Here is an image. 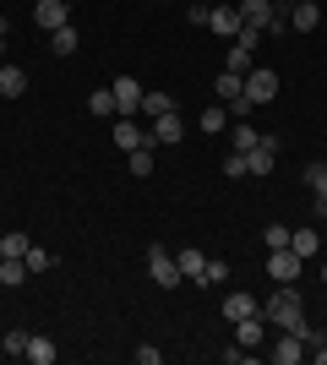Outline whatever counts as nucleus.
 Segmentation results:
<instances>
[{
    "mask_svg": "<svg viewBox=\"0 0 327 365\" xmlns=\"http://www.w3.org/2000/svg\"><path fill=\"white\" fill-rule=\"evenodd\" d=\"M224 278H229V262H213V257H207V267H202L197 284H224Z\"/></svg>",
    "mask_w": 327,
    "mask_h": 365,
    "instance_id": "33",
    "label": "nucleus"
},
{
    "mask_svg": "<svg viewBox=\"0 0 327 365\" xmlns=\"http://www.w3.org/2000/svg\"><path fill=\"white\" fill-rule=\"evenodd\" d=\"M170 109H175L170 93H164V88H147V93H142V109H137V115H153V120H158V115H170Z\"/></svg>",
    "mask_w": 327,
    "mask_h": 365,
    "instance_id": "17",
    "label": "nucleus"
},
{
    "mask_svg": "<svg viewBox=\"0 0 327 365\" xmlns=\"http://www.w3.org/2000/svg\"><path fill=\"white\" fill-rule=\"evenodd\" d=\"M267 360H273V365H300V360H306V349H300V333H284L279 344L267 349Z\"/></svg>",
    "mask_w": 327,
    "mask_h": 365,
    "instance_id": "13",
    "label": "nucleus"
},
{
    "mask_svg": "<svg viewBox=\"0 0 327 365\" xmlns=\"http://www.w3.org/2000/svg\"><path fill=\"white\" fill-rule=\"evenodd\" d=\"M88 115H98V120H109V115H115V93H109V88L88 93Z\"/></svg>",
    "mask_w": 327,
    "mask_h": 365,
    "instance_id": "25",
    "label": "nucleus"
},
{
    "mask_svg": "<svg viewBox=\"0 0 327 365\" xmlns=\"http://www.w3.org/2000/svg\"><path fill=\"white\" fill-rule=\"evenodd\" d=\"M289 28H295V33H316V28H322L316 0H289Z\"/></svg>",
    "mask_w": 327,
    "mask_h": 365,
    "instance_id": "10",
    "label": "nucleus"
},
{
    "mask_svg": "<svg viewBox=\"0 0 327 365\" xmlns=\"http://www.w3.org/2000/svg\"><path fill=\"white\" fill-rule=\"evenodd\" d=\"M224 175H229V180H246L251 169H246V153H229V158H224Z\"/></svg>",
    "mask_w": 327,
    "mask_h": 365,
    "instance_id": "34",
    "label": "nucleus"
},
{
    "mask_svg": "<svg viewBox=\"0 0 327 365\" xmlns=\"http://www.w3.org/2000/svg\"><path fill=\"white\" fill-rule=\"evenodd\" d=\"M256 311H262V305L251 300V294H240V289H234V294H224V317H229V322H240V317H256Z\"/></svg>",
    "mask_w": 327,
    "mask_h": 365,
    "instance_id": "18",
    "label": "nucleus"
},
{
    "mask_svg": "<svg viewBox=\"0 0 327 365\" xmlns=\"http://www.w3.org/2000/svg\"><path fill=\"white\" fill-rule=\"evenodd\" d=\"M234 344H246V349H262V311H256V317H240V322H234Z\"/></svg>",
    "mask_w": 327,
    "mask_h": 365,
    "instance_id": "14",
    "label": "nucleus"
},
{
    "mask_svg": "<svg viewBox=\"0 0 327 365\" xmlns=\"http://www.w3.org/2000/svg\"><path fill=\"white\" fill-rule=\"evenodd\" d=\"M33 22H38L44 33H55V28L71 22V6H66V0H38V6H33Z\"/></svg>",
    "mask_w": 327,
    "mask_h": 365,
    "instance_id": "9",
    "label": "nucleus"
},
{
    "mask_svg": "<svg viewBox=\"0 0 327 365\" xmlns=\"http://www.w3.org/2000/svg\"><path fill=\"white\" fill-rule=\"evenodd\" d=\"M300 267H306V257H295L289 245L267 251V273H273V284H300Z\"/></svg>",
    "mask_w": 327,
    "mask_h": 365,
    "instance_id": "3",
    "label": "nucleus"
},
{
    "mask_svg": "<svg viewBox=\"0 0 327 365\" xmlns=\"http://www.w3.org/2000/svg\"><path fill=\"white\" fill-rule=\"evenodd\" d=\"M229 142H234V153H251L256 142H262V131H256V125H234V131H229Z\"/></svg>",
    "mask_w": 327,
    "mask_h": 365,
    "instance_id": "27",
    "label": "nucleus"
},
{
    "mask_svg": "<svg viewBox=\"0 0 327 365\" xmlns=\"http://www.w3.org/2000/svg\"><path fill=\"white\" fill-rule=\"evenodd\" d=\"M322 284H327V267H322Z\"/></svg>",
    "mask_w": 327,
    "mask_h": 365,
    "instance_id": "39",
    "label": "nucleus"
},
{
    "mask_svg": "<svg viewBox=\"0 0 327 365\" xmlns=\"http://www.w3.org/2000/svg\"><path fill=\"white\" fill-rule=\"evenodd\" d=\"M273 164H279V137L262 131V142L246 153V169H251V175H273Z\"/></svg>",
    "mask_w": 327,
    "mask_h": 365,
    "instance_id": "8",
    "label": "nucleus"
},
{
    "mask_svg": "<svg viewBox=\"0 0 327 365\" xmlns=\"http://www.w3.org/2000/svg\"><path fill=\"white\" fill-rule=\"evenodd\" d=\"M115 148L120 153L147 148V125H137V115H115Z\"/></svg>",
    "mask_w": 327,
    "mask_h": 365,
    "instance_id": "7",
    "label": "nucleus"
},
{
    "mask_svg": "<svg viewBox=\"0 0 327 365\" xmlns=\"http://www.w3.org/2000/svg\"><path fill=\"white\" fill-rule=\"evenodd\" d=\"M207 28H213L218 38H234V33L246 28V22H240V6H213V16H207Z\"/></svg>",
    "mask_w": 327,
    "mask_h": 365,
    "instance_id": "12",
    "label": "nucleus"
},
{
    "mask_svg": "<svg viewBox=\"0 0 327 365\" xmlns=\"http://www.w3.org/2000/svg\"><path fill=\"white\" fill-rule=\"evenodd\" d=\"M262 317L279 327V333H306V300H300L295 284H279L273 289V300L262 305Z\"/></svg>",
    "mask_w": 327,
    "mask_h": 365,
    "instance_id": "1",
    "label": "nucleus"
},
{
    "mask_svg": "<svg viewBox=\"0 0 327 365\" xmlns=\"http://www.w3.org/2000/svg\"><path fill=\"white\" fill-rule=\"evenodd\" d=\"M300 180L311 185V191H327V164H322V158H316V164H306V169H300Z\"/></svg>",
    "mask_w": 327,
    "mask_h": 365,
    "instance_id": "29",
    "label": "nucleus"
},
{
    "mask_svg": "<svg viewBox=\"0 0 327 365\" xmlns=\"http://www.w3.org/2000/svg\"><path fill=\"white\" fill-rule=\"evenodd\" d=\"M158 360H164V354H158L153 344H137V365H158Z\"/></svg>",
    "mask_w": 327,
    "mask_h": 365,
    "instance_id": "35",
    "label": "nucleus"
},
{
    "mask_svg": "<svg viewBox=\"0 0 327 365\" xmlns=\"http://www.w3.org/2000/svg\"><path fill=\"white\" fill-rule=\"evenodd\" d=\"M28 344H33V333H22V327H11V333L0 338V349L11 354V360H28Z\"/></svg>",
    "mask_w": 327,
    "mask_h": 365,
    "instance_id": "22",
    "label": "nucleus"
},
{
    "mask_svg": "<svg viewBox=\"0 0 327 365\" xmlns=\"http://www.w3.org/2000/svg\"><path fill=\"white\" fill-rule=\"evenodd\" d=\"M289 251H295V257H316V251H322V229H316V224L289 229Z\"/></svg>",
    "mask_w": 327,
    "mask_h": 365,
    "instance_id": "11",
    "label": "nucleus"
},
{
    "mask_svg": "<svg viewBox=\"0 0 327 365\" xmlns=\"http://www.w3.org/2000/svg\"><path fill=\"white\" fill-rule=\"evenodd\" d=\"M256 38H262V28H240L234 33V44H246V49H256Z\"/></svg>",
    "mask_w": 327,
    "mask_h": 365,
    "instance_id": "37",
    "label": "nucleus"
},
{
    "mask_svg": "<svg viewBox=\"0 0 327 365\" xmlns=\"http://www.w3.org/2000/svg\"><path fill=\"white\" fill-rule=\"evenodd\" d=\"M28 235H6V240H0V257H28Z\"/></svg>",
    "mask_w": 327,
    "mask_h": 365,
    "instance_id": "32",
    "label": "nucleus"
},
{
    "mask_svg": "<svg viewBox=\"0 0 327 365\" xmlns=\"http://www.w3.org/2000/svg\"><path fill=\"white\" fill-rule=\"evenodd\" d=\"M109 93H115V115H137L147 88H142L137 76H115V82H109Z\"/></svg>",
    "mask_w": 327,
    "mask_h": 365,
    "instance_id": "5",
    "label": "nucleus"
},
{
    "mask_svg": "<svg viewBox=\"0 0 327 365\" xmlns=\"http://www.w3.org/2000/svg\"><path fill=\"white\" fill-rule=\"evenodd\" d=\"M147 278H153L158 289H175V284H186V278H180V262H175L164 245H153V251H147Z\"/></svg>",
    "mask_w": 327,
    "mask_h": 365,
    "instance_id": "2",
    "label": "nucleus"
},
{
    "mask_svg": "<svg viewBox=\"0 0 327 365\" xmlns=\"http://www.w3.org/2000/svg\"><path fill=\"white\" fill-rule=\"evenodd\" d=\"M22 278H28V262L22 257H0V284H6V289H22Z\"/></svg>",
    "mask_w": 327,
    "mask_h": 365,
    "instance_id": "20",
    "label": "nucleus"
},
{
    "mask_svg": "<svg viewBox=\"0 0 327 365\" xmlns=\"http://www.w3.org/2000/svg\"><path fill=\"white\" fill-rule=\"evenodd\" d=\"M311 218H327V191H311Z\"/></svg>",
    "mask_w": 327,
    "mask_h": 365,
    "instance_id": "38",
    "label": "nucleus"
},
{
    "mask_svg": "<svg viewBox=\"0 0 327 365\" xmlns=\"http://www.w3.org/2000/svg\"><path fill=\"white\" fill-rule=\"evenodd\" d=\"M49 49H55V55H77V28H71V22L55 28V33H49Z\"/></svg>",
    "mask_w": 327,
    "mask_h": 365,
    "instance_id": "23",
    "label": "nucleus"
},
{
    "mask_svg": "<svg viewBox=\"0 0 327 365\" xmlns=\"http://www.w3.org/2000/svg\"><path fill=\"white\" fill-rule=\"evenodd\" d=\"M246 98H251V109H256V104H273V98H279V71H267V66L246 71Z\"/></svg>",
    "mask_w": 327,
    "mask_h": 365,
    "instance_id": "4",
    "label": "nucleus"
},
{
    "mask_svg": "<svg viewBox=\"0 0 327 365\" xmlns=\"http://www.w3.org/2000/svg\"><path fill=\"white\" fill-rule=\"evenodd\" d=\"M153 142H147V148H137V153H125V164H131V175H137V180H142V175H153Z\"/></svg>",
    "mask_w": 327,
    "mask_h": 365,
    "instance_id": "24",
    "label": "nucleus"
},
{
    "mask_svg": "<svg viewBox=\"0 0 327 365\" xmlns=\"http://www.w3.org/2000/svg\"><path fill=\"white\" fill-rule=\"evenodd\" d=\"M224 71H240V76H246V71H251V49H246V44H234V38H229V55H224Z\"/></svg>",
    "mask_w": 327,
    "mask_h": 365,
    "instance_id": "26",
    "label": "nucleus"
},
{
    "mask_svg": "<svg viewBox=\"0 0 327 365\" xmlns=\"http://www.w3.org/2000/svg\"><path fill=\"white\" fill-rule=\"evenodd\" d=\"M224 125H229V109H202V131H207V137H213V131H224Z\"/></svg>",
    "mask_w": 327,
    "mask_h": 365,
    "instance_id": "30",
    "label": "nucleus"
},
{
    "mask_svg": "<svg viewBox=\"0 0 327 365\" xmlns=\"http://www.w3.org/2000/svg\"><path fill=\"white\" fill-rule=\"evenodd\" d=\"M262 245H267V251L289 245V224H267V229H262Z\"/></svg>",
    "mask_w": 327,
    "mask_h": 365,
    "instance_id": "31",
    "label": "nucleus"
},
{
    "mask_svg": "<svg viewBox=\"0 0 327 365\" xmlns=\"http://www.w3.org/2000/svg\"><path fill=\"white\" fill-rule=\"evenodd\" d=\"M213 93L224 98V104H234V98H246V76H240V71H218Z\"/></svg>",
    "mask_w": 327,
    "mask_h": 365,
    "instance_id": "16",
    "label": "nucleus"
},
{
    "mask_svg": "<svg viewBox=\"0 0 327 365\" xmlns=\"http://www.w3.org/2000/svg\"><path fill=\"white\" fill-rule=\"evenodd\" d=\"M180 137H186V120H180V109H170V115H158V120L147 125V142H153V148H175Z\"/></svg>",
    "mask_w": 327,
    "mask_h": 365,
    "instance_id": "6",
    "label": "nucleus"
},
{
    "mask_svg": "<svg viewBox=\"0 0 327 365\" xmlns=\"http://www.w3.org/2000/svg\"><path fill=\"white\" fill-rule=\"evenodd\" d=\"M28 360H33V365H55V360H61V349H55V338L33 333V344H28Z\"/></svg>",
    "mask_w": 327,
    "mask_h": 365,
    "instance_id": "19",
    "label": "nucleus"
},
{
    "mask_svg": "<svg viewBox=\"0 0 327 365\" xmlns=\"http://www.w3.org/2000/svg\"><path fill=\"white\" fill-rule=\"evenodd\" d=\"M279 6H289V0H279Z\"/></svg>",
    "mask_w": 327,
    "mask_h": 365,
    "instance_id": "40",
    "label": "nucleus"
},
{
    "mask_svg": "<svg viewBox=\"0 0 327 365\" xmlns=\"http://www.w3.org/2000/svg\"><path fill=\"white\" fill-rule=\"evenodd\" d=\"M186 16H191V22H197V28H207V16H213V6H202V0H197V6H191Z\"/></svg>",
    "mask_w": 327,
    "mask_h": 365,
    "instance_id": "36",
    "label": "nucleus"
},
{
    "mask_svg": "<svg viewBox=\"0 0 327 365\" xmlns=\"http://www.w3.org/2000/svg\"><path fill=\"white\" fill-rule=\"evenodd\" d=\"M175 262H180V278H191V284H197V278H202V267H207L202 251H175Z\"/></svg>",
    "mask_w": 327,
    "mask_h": 365,
    "instance_id": "21",
    "label": "nucleus"
},
{
    "mask_svg": "<svg viewBox=\"0 0 327 365\" xmlns=\"http://www.w3.org/2000/svg\"><path fill=\"white\" fill-rule=\"evenodd\" d=\"M22 262H28V273H49V267H55V257H49L44 245H28V257H22Z\"/></svg>",
    "mask_w": 327,
    "mask_h": 365,
    "instance_id": "28",
    "label": "nucleus"
},
{
    "mask_svg": "<svg viewBox=\"0 0 327 365\" xmlns=\"http://www.w3.org/2000/svg\"><path fill=\"white\" fill-rule=\"evenodd\" d=\"M28 93V71L22 66H0V98H22Z\"/></svg>",
    "mask_w": 327,
    "mask_h": 365,
    "instance_id": "15",
    "label": "nucleus"
}]
</instances>
